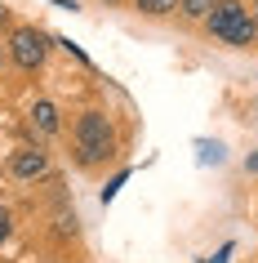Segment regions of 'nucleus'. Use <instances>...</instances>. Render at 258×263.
<instances>
[{
  "instance_id": "5",
  "label": "nucleus",
  "mask_w": 258,
  "mask_h": 263,
  "mask_svg": "<svg viewBox=\"0 0 258 263\" xmlns=\"http://www.w3.org/2000/svg\"><path fill=\"white\" fill-rule=\"evenodd\" d=\"M31 121L41 125L45 134H54V129H58V111H54V103H36V111H31Z\"/></svg>"
},
{
  "instance_id": "4",
  "label": "nucleus",
  "mask_w": 258,
  "mask_h": 263,
  "mask_svg": "<svg viewBox=\"0 0 258 263\" xmlns=\"http://www.w3.org/2000/svg\"><path fill=\"white\" fill-rule=\"evenodd\" d=\"M14 174H18V179H36V174H45V152H36V147L14 152Z\"/></svg>"
},
{
  "instance_id": "7",
  "label": "nucleus",
  "mask_w": 258,
  "mask_h": 263,
  "mask_svg": "<svg viewBox=\"0 0 258 263\" xmlns=\"http://www.w3.org/2000/svg\"><path fill=\"white\" fill-rule=\"evenodd\" d=\"M138 9H147V14H169V9H178V0H138Z\"/></svg>"
},
{
  "instance_id": "3",
  "label": "nucleus",
  "mask_w": 258,
  "mask_h": 263,
  "mask_svg": "<svg viewBox=\"0 0 258 263\" xmlns=\"http://www.w3.org/2000/svg\"><path fill=\"white\" fill-rule=\"evenodd\" d=\"M41 58H45V36L41 31H18L14 36V63L18 67H41Z\"/></svg>"
},
{
  "instance_id": "8",
  "label": "nucleus",
  "mask_w": 258,
  "mask_h": 263,
  "mask_svg": "<svg viewBox=\"0 0 258 263\" xmlns=\"http://www.w3.org/2000/svg\"><path fill=\"white\" fill-rule=\"evenodd\" d=\"M5 236H9V214L0 210V241H5Z\"/></svg>"
},
{
  "instance_id": "9",
  "label": "nucleus",
  "mask_w": 258,
  "mask_h": 263,
  "mask_svg": "<svg viewBox=\"0 0 258 263\" xmlns=\"http://www.w3.org/2000/svg\"><path fill=\"white\" fill-rule=\"evenodd\" d=\"M249 170H258V152H254V156H249Z\"/></svg>"
},
{
  "instance_id": "1",
  "label": "nucleus",
  "mask_w": 258,
  "mask_h": 263,
  "mask_svg": "<svg viewBox=\"0 0 258 263\" xmlns=\"http://www.w3.org/2000/svg\"><path fill=\"white\" fill-rule=\"evenodd\" d=\"M209 31H214L218 41H227V45H249L258 36V23H249V14H245L241 5L223 0V5H214V14H209Z\"/></svg>"
},
{
  "instance_id": "2",
  "label": "nucleus",
  "mask_w": 258,
  "mask_h": 263,
  "mask_svg": "<svg viewBox=\"0 0 258 263\" xmlns=\"http://www.w3.org/2000/svg\"><path fill=\"white\" fill-rule=\"evenodd\" d=\"M76 139H81V156L85 161H103V156L111 152V125H107V116L85 111L81 125H76Z\"/></svg>"
},
{
  "instance_id": "10",
  "label": "nucleus",
  "mask_w": 258,
  "mask_h": 263,
  "mask_svg": "<svg viewBox=\"0 0 258 263\" xmlns=\"http://www.w3.org/2000/svg\"><path fill=\"white\" fill-rule=\"evenodd\" d=\"M0 18H5V5H0Z\"/></svg>"
},
{
  "instance_id": "6",
  "label": "nucleus",
  "mask_w": 258,
  "mask_h": 263,
  "mask_svg": "<svg viewBox=\"0 0 258 263\" xmlns=\"http://www.w3.org/2000/svg\"><path fill=\"white\" fill-rule=\"evenodd\" d=\"M214 5H218V0H183V9H187L191 18H209V14H214Z\"/></svg>"
}]
</instances>
